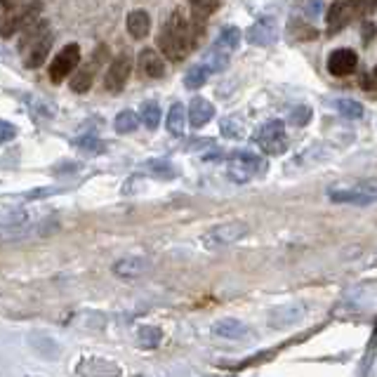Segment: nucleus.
<instances>
[{"label":"nucleus","instance_id":"nucleus-29","mask_svg":"<svg viewBox=\"0 0 377 377\" xmlns=\"http://www.w3.org/2000/svg\"><path fill=\"white\" fill-rule=\"evenodd\" d=\"M76 144L81 146L85 153H101V151H104V142H99L92 133L81 135V137L76 140Z\"/></svg>","mask_w":377,"mask_h":377},{"label":"nucleus","instance_id":"nucleus-17","mask_svg":"<svg viewBox=\"0 0 377 377\" xmlns=\"http://www.w3.org/2000/svg\"><path fill=\"white\" fill-rule=\"evenodd\" d=\"M238 45H241V31H238L236 26H224L210 47H215V50L222 52L226 57H231Z\"/></svg>","mask_w":377,"mask_h":377},{"label":"nucleus","instance_id":"nucleus-36","mask_svg":"<svg viewBox=\"0 0 377 377\" xmlns=\"http://www.w3.org/2000/svg\"><path fill=\"white\" fill-rule=\"evenodd\" d=\"M210 146H215L212 140H199V142H189L187 151H194V149H210Z\"/></svg>","mask_w":377,"mask_h":377},{"label":"nucleus","instance_id":"nucleus-9","mask_svg":"<svg viewBox=\"0 0 377 377\" xmlns=\"http://www.w3.org/2000/svg\"><path fill=\"white\" fill-rule=\"evenodd\" d=\"M245 40L257 47H269L278 40V22L274 17H260L253 26L245 31Z\"/></svg>","mask_w":377,"mask_h":377},{"label":"nucleus","instance_id":"nucleus-24","mask_svg":"<svg viewBox=\"0 0 377 377\" xmlns=\"http://www.w3.org/2000/svg\"><path fill=\"white\" fill-rule=\"evenodd\" d=\"M113 125H116V133L130 135V133H135V130L140 128V116H137L135 111L125 109V111H121V113L116 116V121H113Z\"/></svg>","mask_w":377,"mask_h":377},{"label":"nucleus","instance_id":"nucleus-5","mask_svg":"<svg viewBox=\"0 0 377 377\" xmlns=\"http://www.w3.org/2000/svg\"><path fill=\"white\" fill-rule=\"evenodd\" d=\"M255 144L269 156H278L288 149V137H285L283 121H269L255 133Z\"/></svg>","mask_w":377,"mask_h":377},{"label":"nucleus","instance_id":"nucleus-18","mask_svg":"<svg viewBox=\"0 0 377 377\" xmlns=\"http://www.w3.org/2000/svg\"><path fill=\"white\" fill-rule=\"evenodd\" d=\"M140 71L144 74L146 78H163L165 76V64L151 47L140 52Z\"/></svg>","mask_w":377,"mask_h":377},{"label":"nucleus","instance_id":"nucleus-19","mask_svg":"<svg viewBox=\"0 0 377 377\" xmlns=\"http://www.w3.org/2000/svg\"><path fill=\"white\" fill-rule=\"evenodd\" d=\"M184 123H187V113H184L182 104H172L170 111H167V121L165 128L172 137H182L184 135Z\"/></svg>","mask_w":377,"mask_h":377},{"label":"nucleus","instance_id":"nucleus-33","mask_svg":"<svg viewBox=\"0 0 377 377\" xmlns=\"http://www.w3.org/2000/svg\"><path fill=\"white\" fill-rule=\"evenodd\" d=\"M17 137V128L10 121H0V144L5 142H12Z\"/></svg>","mask_w":377,"mask_h":377},{"label":"nucleus","instance_id":"nucleus-32","mask_svg":"<svg viewBox=\"0 0 377 377\" xmlns=\"http://www.w3.org/2000/svg\"><path fill=\"white\" fill-rule=\"evenodd\" d=\"M85 370H92V373H118V368L113 366V363H104L101 358H92V361H90V368L81 366V373H85Z\"/></svg>","mask_w":377,"mask_h":377},{"label":"nucleus","instance_id":"nucleus-3","mask_svg":"<svg viewBox=\"0 0 377 377\" xmlns=\"http://www.w3.org/2000/svg\"><path fill=\"white\" fill-rule=\"evenodd\" d=\"M267 172V160L262 156L250 151H233L226 160V177L236 184H245L250 179L260 177Z\"/></svg>","mask_w":377,"mask_h":377},{"label":"nucleus","instance_id":"nucleus-13","mask_svg":"<svg viewBox=\"0 0 377 377\" xmlns=\"http://www.w3.org/2000/svg\"><path fill=\"white\" fill-rule=\"evenodd\" d=\"M356 15L354 3L351 0H335L330 5V12H328V33H335L340 28L346 26V22Z\"/></svg>","mask_w":377,"mask_h":377},{"label":"nucleus","instance_id":"nucleus-10","mask_svg":"<svg viewBox=\"0 0 377 377\" xmlns=\"http://www.w3.org/2000/svg\"><path fill=\"white\" fill-rule=\"evenodd\" d=\"M304 316H307V309H304L302 302H285L269 311V326L276 328V330H283V328L297 326Z\"/></svg>","mask_w":377,"mask_h":377},{"label":"nucleus","instance_id":"nucleus-16","mask_svg":"<svg viewBox=\"0 0 377 377\" xmlns=\"http://www.w3.org/2000/svg\"><path fill=\"white\" fill-rule=\"evenodd\" d=\"M125 26H128V33L135 40H144L149 31H151V17L144 10H133L128 15V19H125Z\"/></svg>","mask_w":377,"mask_h":377},{"label":"nucleus","instance_id":"nucleus-25","mask_svg":"<svg viewBox=\"0 0 377 377\" xmlns=\"http://www.w3.org/2000/svg\"><path fill=\"white\" fill-rule=\"evenodd\" d=\"M189 8H191V12H189L191 17L206 22L208 17L219 8V0H189Z\"/></svg>","mask_w":377,"mask_h":377},{"label":"nucleus","instance_id":"nucleus-20","mask_svg":"<svg viewBox=\"0 0 377 377\" xmlns=\"http://www.w3.org/2000/svg\"><path fill=\"white\" fill-rule=\"evenodd\" d=\"M94 69H97V64H85V67H81L76 71V76L71 78V90L78 94H83V92H87L90 85H92V74H94Z\"/></svg>","mask_w":377,"mask_h":377},{"label":"nucleus","instance_id":"nucleus-26","mask_svg":"<svg viewBox=\"0 0 377 377\" xmlns=\"http://www.w3.org/2000/svg\"><path fill=\"white\" fill-rule=\"evenodd\" d=\"M333 106L337 109L340 116L351 118V121L363 118V104H358V101H354V99H337V101H333Z\"/></svg>","mask_w":377,"mask_h":377},{"label":"nucleus","instance_id":"nucleus-8","mask_svg":"<svg viewBox=\"0 0 377 377\" xmlns=\"http://www.w3.org/2000/svg\"><path fill=\"white\" fill-rule=\"evenodd\" d=\"M130 74H133V57L121 52L118 57H113V62L109 64L106 69V76H104V87L109 92H121L128 83Z\"/></svg>","mask_w":377,"mask_h":377},{"label":"nucleus","instance_id":"nucleus-31","mask_svg":"<svg viewBox=\"0 0 377 377\" xmlns=\"http://www.w3.org/2000/svg\"><path fill=\"white\" fill-rule=\"evenodd\" d=\"M290 33L295 35L297 40H314L316 38V28H311V26H307V24H300V22L290 24Z\"/></svg>","mask_w":377,"mask_h":377},{"label":"nucleus","instance_id":"nucleus-4","mask_svg":"<svg viewBox=\"0 0 377 377\" xmlns=\"http://www.w3.org/2000/svg\"><path fill=\"white\" fill-rule=\"evenodd\" d=\"M328 196H330L333 203H351V206L358 208H368L373 206L377 199V182L375 179H366V182L351 184L346 187H330L328 189Z\"/></svg>","mask_w":377,"mask_h":377},{"label":"nucleus","instance_id":"nucleus-34","mask_svg":"<svg viewBox=\"0 0 377 377\" xmlns=\"http://www.w3.org/2000/svg\"><path fill=\"white\" fill-rule=\"evenodd\" d=\"M354 3L356 15H373L375 10V0H351Z\"/></svg>","mask_w":377,"mask_h":377},{"label":"nucleus","instance_id":"nucleus-28","mask_svg":"<svg viewBox=\"0 0 377 377\" xmlns=\"http://www.w3.org/2000/svg\"><path fill=\"white\" fill-rule=\"evenodd\" d=\"M219 128H222V135H224V137H233V140H243V137H245V123H243L238 116L224 118Z\"/></svg>","mask_w":377,"mask_h":377},{"label":"nucleus","instance_id":"nucleus-6","mask_svg":"<svg viewBox=\"0 0 377 377\" xmlns=\"http://www.w3.org/2000/svg\"><path fill=\"white\" fill-rule=\"evenodd\" d=\"M248 233V224L243 222H226V224H217L212 226L210 231H206L201 236L203 241V248H224V245H233L236 241Z\"/></svg>","mask_w":377,"mask_h":377},{"label":"nucleus","instance_id":"nucleus-14","mask_svg":"<svg viewBox=\"0 0 377 377\" xmlns=\"http://www.w3.org/2000/svg\"><path fill=\"white\" fill-rule=\"evenodd\" d=\"M149 269V262L144 257H123V260H118L116 265H113V276L118 278H140L142 274H146Z\"/></svg>","mask_w":377,"mask_h":377},{"label":"nucleus","instance_id":"nucleus-15","mask_svg":"<svg viewBox=\"0 0 377 377\" xmlns=\"http://www.w3.org/2000/svg\"><path fill=\"white\" fill-rule=\"evenodd\" d=\"M212 116H215L212 101H208V99H203V97L191 99V104H189V123H191V128H203V125H208V123L212 121Z\"/></svg>","mask_w":377,"mask_h":377},{"label":"nucleus","instance_id":"nucleus-23","mask_svg":"<svg viewBox=\"0 0 377 377\" xmlns=\"http://www.w3.org/2000/svg\"><path fill=\"white\" fill-rule=\"evenodd\" d=\"M137 116H140V123L144 125V128L156 130L160 125V106L156 104V101H144Z\"/></svg>","mask_w":377,"mask_h":377},{"label":"nucleus","instance_id":"nucleus-21","mask_svg":"<svg viewBox=\"0 0 377 377\" xmlns=\"http://www.w3.org/2000/svg\"><path fill=\"white\" fill-rule=\"evenodd\" d=\"M160 340H163V333L156 326H142L140 330H137V344H140L142 349H156V346L160 344Z\"/></svg>","mask_w":377,"mask_h":377},{"label":"nucleus","instance_id":"nucleus-30","mask_svg":"<svg viewBox=\"0 0 377 377\" xmlns=\"http://www.w3.org/2000/svg\"><path fill=\"white\" fill-rule=\"evenodd\" d=\"M288 121L295 125V128H302V125H307L311 121V109L307 104H302V106H295V109L290 111V118Z\"/></svg>","mask_w":377,"mask_h":377},{"label":"nucleus","instance_id":"nucleus-22","mask_svg":"<svg viewBox=\"0 0 377 377\" xmlns=\"http://www.w3.org/2000/svg\"><path fill=\"white\" fill-rule=\"evenodd\" d=\"M208 78H210V69H208L206 64H196V67H191L187 71V76H184V87L199 90L206 85Z\"/></svg>","mask_w":377,"mask_h":377},{"label":"nucleus","instance_id":"nucleus-2","mask_svg":"<svg viewBox=\"0 0 377 377\" xmlns=\"http://www.w3.org/2000/svg\"><path fill=\"white\" fill-rule=\"evenodd\" d=\"M50 47H52V31L45 22H38V17L22 28L19 50L24 52V64L28 69H38L45 62Z\"/></svg>","mask_w":377,"mask_h":377},{"label":"nucleus","instance_id":"nucleus-27","mask_svg":"<svg viewBox=\"0 0 377 377\" xmlns=\"http://www.w3.org/2000/svg\"><path fill=\"white\" fill-rule=\"evenodd\" d=\"M144 167H146V172H151L153 177H160V179H172L177 175V170L172 167L167 160H146L144 163Z\"/></svg>","mask_w":377,"mask_h":377},{"label":"nucleus","instance_id":"nucleus-11","mask_svg":"<svg viewBox=\"0 0 377 377\" xmlns=\"http://www.w3.org/2000/svg\"><path fill=\"white\" fill-rule=\"evenodd\" d=\"M356 67H358V55L354 50H349V47H340V50L330 52V57H328V71L337 78L354 74Z\"/></svg>","mask_w":377,"mask_h":377},{"label":"nucleus","instance_id":"nucleus-12","mask_svg":"<svg viewBox=\"0 0 377 377\" xmlns=\"http://www.w3.org/2000/svg\"><path fill=\"white\" fill-rule=\"evenodd\" d=\"M212 335L219 340H233V342H241V340L250 337L253 330L238 319H219L212 323Z\"/></svg>","mask_w":377,"mask_h":377},{"label":"nucleus","instance_id":"nucleus-1","mask_svg":"<svg viewBox=\"0 0 377 377\" xmlns=\"http://www.w3.org/2000/svg\"><path fill=\"white\" fill-rule=\"evenodd\" d=\"M203 33H206V22L196 19L187 15L182 8L172 12V17L165 22V26L158 33V47L160 52L172 59V62H182L189 57V52L201 43Z\"/></svg>","mask_w":377,"mask_h":377},{"label":"nucleus","instance_id":"nucleus-7","mask_svg":"<svg viewBox=\"0 0 377 377\" xmlns=\"http://www.w3.org/2000/svg\"><path fill=\"white\" fill-rule=\"evenodd\" d=\"M78 62H81V47H78L76 43L64 45L62 50L57 52V57L52 59V64H50V81L52 83H62L64 78L74 74Z\"/></svg>","mask_w":377,"mask_h":377},{"label":"nucleus","instance_id":"nucleus-35","mask_svg":"<svg viewBox=\"0 0 377 377\" xmlns=\"http://www.w3.org/2000/svg\"><path fill=\"white\" fill-rule=\"evenodd\" d=\"M304 12H307L309 17H321L323 0H307V5H304Z\"/></svg>","mask_w":377,"mask_h":377}]
</instances>
